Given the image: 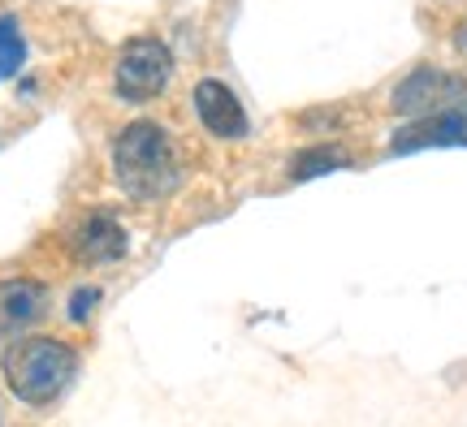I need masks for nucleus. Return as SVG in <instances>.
Returning <instances> with one entry per match:
<instances>
[{"mask_svg":"<svg viewBox=\"0 0 467 427\" xmlns=\"http://www.w3.org/2000/svg\"><path fill=\"white\" fill-rule=\"evenodd\" d=\"M113 178L139 203L173 195L182 181V160L173 138L156 121H130L113 138Z\"/></svg>","mask_w":467,"mask_h":427,"instance_id":"f257e3e1","label":"nucleus"},{"mask_svg":"<svg viewBox=\"0 0 467 427\" xmlns=\"http://www.w3.org/2000/svg\"><path fill=\"white\" fill-rule=\"evenodd\" d=\"M78 376V354L57 337H22L5 350V384L26 406H52Z\"/></svg>","mask_w":467,"mask_h":427,"instance_id":"f03ea898","label":"nucleus"},{"mask_svg":"<svg viewBox=\"0 0 467 427\" xmlns=\"http://www.w3.org/2000/svg\"><path fill=\"white\" fill-rule=\"evenodd\" d=\"M169 78H173V52H169L161 39H151V35L130 39V44L121 48V56H117L113 86H117V96L130 99V104L156 99L169 86Z\"/></svg>","mask_w":467,"mask_h":427,"instance_id":"7ed1b4c3","label":"nucleus"},{"mask_svg":"<svg viewBox=\"0 0 467 427\" xmlns=\"http://www.w3.org/2000/svg\"><path fill=\"white\" fill-rule=\"evenodd\" d=\"M454 99H463V78H459V74H446V69L424 66V69L407 74V78L399 83V91H394V108L407 113L411 121H420V117L441 113V108L454 104Z\"/></svg>","mask_w":467,"mask_h":427,"instance_id":"20e7f679","label":"nucleus"},{"mask_svg":"<svg viewBox=\"0 0 467 427\" xmlns=\"http://www.w3.org/2000/svg\"><path fill=\"white\" fill-rule=\"evenodd\" d=\"M389 147L399 151H424V147H467V96L446 104L441 113L420 117V121H407Z\"/></svg>","mask_w":467,"mask_h":427,"instance_id":"39448f33","label":"nucleus"},{"mask_svg":"<svg viewBox=\"0 0 467 427\" xmlns=\"http://www.w3.org/2000/svg\"><path fill=\"white\" fill-rule=\"evenodd\" d=\"M69 247H74V259L83 263V268H104V263H117L130 247V238L121 229V220L109 212H91L78 220V229L69 238Z\"/></svg>","mask_w":467,"mask_h":427,"instance_id":"423d86ee","label":"nucleus"},{"mask_svg":"<svg viewBox=\"0 0 467 427\" xmlns=\"http://www.w3.org/2000/svg\"><path fill=\"white\" fill-rule=\"evenodd\" d=\"M195 113H200L203 130L217 134V138H247V130H251L247 108H243L238 96H234L225 83H217V78H203V83L195 86Z\"/></svg>","mask_w":467,"mask_h":427,"instance_id":"0eeeda50","label":"nucleus"},{"mask_svg":"<svg viewBox=\"0 0 467 427\" xmlns=\"http://www.w3.org/2000/svg\"><path fill=\"white\" fill-rule=\"evenodd\" d=\"M48 311V290L31 277L0 280V337H17Z\"/></svg>","mask_w":467,"mask_h":427,"instance_id":"6e6552de","label":"nucleus"},{"mask_svg":"<svg viewBox=\"0 0 467 427\" xmlns=\"http://www.w3.org/2000/svg\"><path fill=\"white\" fill-rule=\"evenodd\" d=\"M350 156L342 147H312V151H299L295 165H290V178L295 181H307L317 173H329V168H347Z\"/></svg>","mask_w":467,"mask_h":427,"instance_id":"1a4fd4ad","label":"nucleus"},{"mask_svg":"<svg viewBox=\"0 0 467 427\" xmlns=\"http://www.w3.org/2000/svg\"><path fill=\"white\" fill-rule=\"evenodd\" d=\"M22 66H26L22 26H17V17H0V78H14Z\"/></svg>","mask_w":467,"mask_h":427,"instance_id":"9d476101","label":"nucleus"},{"mask_svg":"<svg viewBox=\"0 0 467 427\" xmlns=\"http://www.w3.org/2000/svg\"><path fill=\"white\" fill-rule=\"evenodd\" d=\"M100 302V290H78L74 302H69V320H87V311Z\"/></svg>","mask_w":467,"mask_h":427,"instance_id":"9b49d317","label":"nucleus"},{"mask_svg":"<svg viewBox=\"0 0 467 427\" xmlns=\"http://www.w3.org/2000/svg\"><path fill=\"white\" fill-rule=\"evenodd\" d=\"M454 48H459V52L467 56V17L459 22V31H454Z\"/></svg>","mask_w":467,"mask_h":427,"instance_id":"f8f14e48","label":"nucleus"},{"mask_svg":"<svg viewBox=\"0 0 467 427\" xmlns=\"http://www.w3.org/2000/svg\"><path fill=\"white\" fill-rule=\"evenodd\" d=\"M0 427H5V423H0Z\"/></svg>","mask_w":467,"mask_h":427,"instance_id":"ddd939ff","label":"nucleus"}]
</instances>
